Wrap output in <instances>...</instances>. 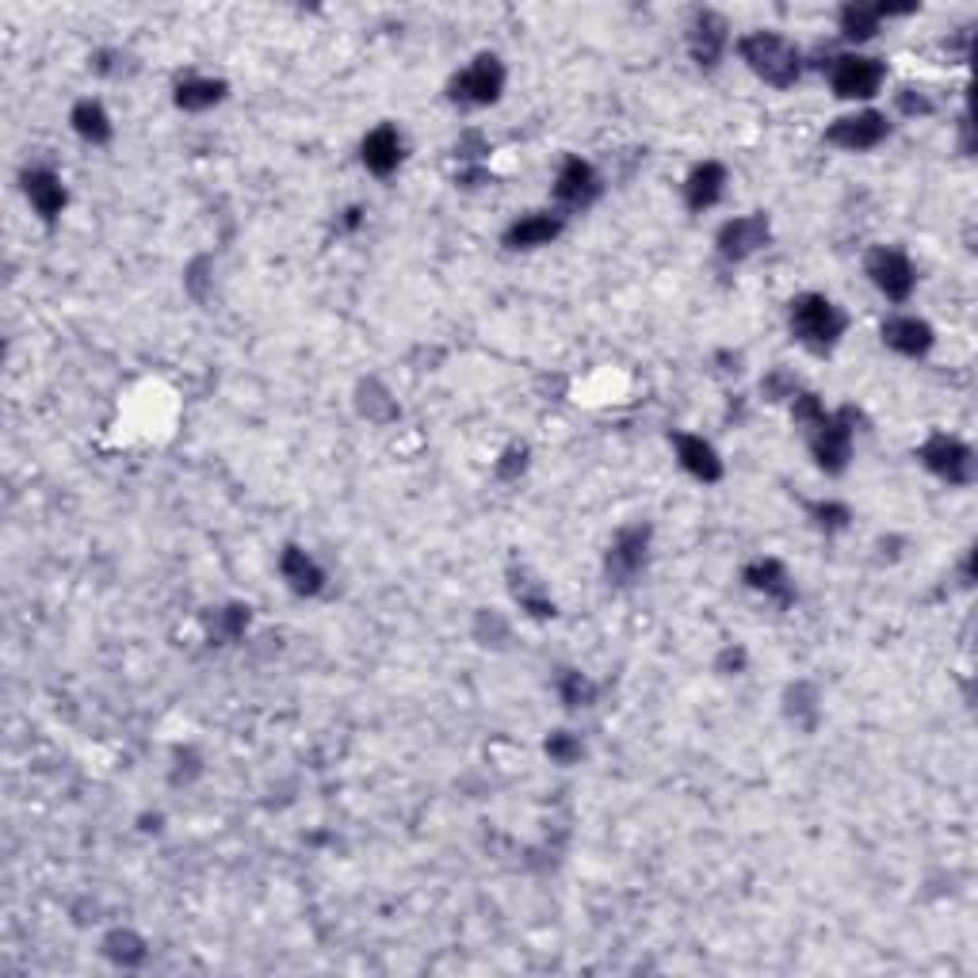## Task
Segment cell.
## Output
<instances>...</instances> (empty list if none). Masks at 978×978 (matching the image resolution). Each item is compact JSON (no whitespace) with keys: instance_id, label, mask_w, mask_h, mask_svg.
<instances>
[{"instance_id":"cell-25","label":"cell","mask_w":978,"mask_h":978,"mask_svg":"<svg viewBox=\"0 0 978 978\" xmlns=\"http://www.w3.org/2000/svg\"><path fill=\"white\" fill-rule=\"evenodd\" d=\"M547 753L558 760V765H574V760L581 757V745H577L570 734H555V737H551V742H547Z\"/></svg>"},{"instance_id":"cell-18","label":"cell","mask_w":978,"mask_h":978,"mask_svg":"<svg viewBox=\"0 0 978 978\" xmlns=\"http://www.w3.org/2000/svg\"><path fill=\"white\" fill-rule=\"evenodd\" d=\"M677 455H680V467H685L688 475L703 478V482H715V478L723 475V463H719L715 447L703 444L700 436H677Z\"/></svg>"},{"instance_id":"cell-10","label":"cell","mask_w":978,"mask_h":978,"mask_svg":"<svg viewBox=\"0 0 978 978\" xmlns=\"http://www.w3.org/2000/svg\"><path fill=\"white\" fill-rule=\"evenodd\" d=\"M646 543H651L646 527H623V532L615 535L612 551H608V574H612L615 581H631V577L646 566Z\"/></svg>"},{"instance_id":"cell-1","label":"cell","mask_w":978,"mask_h":978,"mask_svg":"<svg viewBox=\"0 0 978 978\" xmlns=\"http://www.w3.org/2000/svg\"><path fill=\"white\" fill-rule=\"evenodd\" d=\"M742 58L760 81L776 88H791L799 81V51L783 35L773 31H757V35L742 38Z\"/></svg>"},{"instance_id":"cell-13","label":"cell","mask_w":978,"mask_h":978,"mask_svg":"<svg viewBox=\"0 0 978 978\" xmlns=\"http://www.w3.org/2000/svg\"><path fill=\"white\" fill-rule=\"evenodd\" d=\"M364 165L375 176H390L402 165V134L394 126H379L364 138Z\"/></svg>"},{"instance_id":"cell-20","label":"cell","mask_w":978,"mask_h":978,"mask_svg":"<svg viewBox=\"0 0 978 978\" xmlns=\"http://www.w3.org/2000/svg\"><path fill=\"white\" fill-rule=\"evenodd\" d=\"M745 581H749L757 592H768V597L783 600V604H788V600H791L788 574H783V566H780V563H773V558H765V563H753L749 570H745Z\"/></svg>"},{"instance_id":"cell-2","label":"cell","mask_w":978,"mask_h":978,"mask_svg":"<svg viewBox=\"0 0 978 978\" xmlns=\"http://www.w3.org/2000/svg\"><path fill=\"white\" fill-rule=\"evenodd\" d=\"M791 329L803 344L825 352L830 344H837V336L845 333V318L833 307L825 294H803L791 302Z\"/></svg>"},{"instance_id":"cell-12","label":"cell","mask_w":978,"mask_h":978,"mask_svg":"<svg viewBox=\"0 0 978 978\" xmlns=\"http://www.w3.org/2000/svg\"><path fill=\"white\" fill-rule=\"evenodd\" d=\"M688 46H692V58L700 62V66H715L726 51V23L719 20L715 12H703L700 20L692 23Z\"/></svg>"},{"instance_id":"cell-11","label":"cell","mask_w":978,"mask_h":978,"mask_svg":"<svg viewBox=\"0 0 978 978\" xmlns=\"http://www.w3.org/2000/svg\"><path fill=\"white\" fill-rule=\"evenodd\" d=\"M765 242H768V222L760 219V214H745V219H734L723 226L719 253H723L726 260H745V256L757 253Z\"/></svg>"},{"instance_id":"cell-14","label":"cell","mask_w":978,"mask_h":978,"mask_svg":"<svg viewBox=\"0 0 978 978\" xmlns=\"http://www.w3.org/2000/svg\"><path fill=\"white\" fill-rule=\"evenodd\" d=\"M723 184H726V168L723 165H715V162L700 165L685 184L688 207H692V211H708V207H715L719 196H723Z\"/></svg>"},{"instance_id":"cell-24","label":"cell","mask_w":978,"mask_h":978,"mask_svg":"<svg viewBox=\"0 0 978 978\" xmlns=\"http://www.w3.org/2000/svg\"><path fill=\"white\" fill-rule=\"evenodd\" d=\"M558 692H563V700L570 703V708H589L592 696H597V688H592L589 680L581 677V673L566 669L563 680H558Z\"/></svg>"},{"instance_id":"cell-16","label":"cell","mask_w":978,"mask_h":978,"mask_svg":"<svg viewBox=\"0 0 978 978\" xmlns=\"http://www.w3.org/2000/svg\"><path fill=\"white\" fill-rule=\"evenodd\" d=\"M279 570H284L287 585H291L294 592H302V597H314V592L325 585L322 566H318L314 558H310L307 551H299V547H287L284 551V563H279Z\"/></svg>"},{"instance_id":"cell-4","label":"cell","mask_w":978,"mask_h":978,"mask_svg":"<svg viewBox=\"0 0 978 978\" xmlns=\"http://www.w3.org/2000/svg\"><path fill=\"white\" fill-rule=\"evenodd\" d=\"M868 276L891 302H905L913 291V264L898 248H876L868 256Z\"/></svg>"},{"instance_id":"cell-22","label":"cell","mask_w":978,"mask_h":978,"mask_svg":"<svg viewBox=\"0 0 978 978\" xmlns=\"http://www.w3.org/2000/svg\"><path fill=\"white\" fill-rule=\"evenodd\" d=\"M222 100V85L219 81H184L180 88H176V103L188 111H199V108H211V103Z\"/></svg>"},{"instance_id":"cell-7","label":"cell","mask_w":978,"mask_h":978,"mask_svg":"<svg viewBox=\"0 0 978 978\" xmlns=\"http://www.w3.org/2000/svg\"><path fill=\"white\" fill-rule=\"evenodd\" d=\"M921 463H925L933 475L948 478L952 486L971 482V452H967L959 440L952 436H933L925 447H921Z\"/></svg>"},{"instance_id":"cell-15","label":"cell","mask_w":978,"mask_h":978,"mask_svg":"<svg viewBox=\"0 0 978 978\" xmlns=\"http://www.w3.org/2000/svg\"><path fill=\"white\" fill-rule=\"evenodd\" d=\"M563 230V222L555 214H524L520 222H512L509 234H504V245L512 248H535V245H551Z\"/></svg>"},{"instance_id":"cell-21","label":"cell","mask_w":978,"mask_h":978,"mask_svg":"<svg viewBox=\"0 0 978 978\" xmlns=\"http://www.w3.org/2000/svg\"><path fill=\"white\" fill-rule=\"evenodd\" d=\"M74 126H77V134L88 138V142H108L111 138V123H108V115H103L100 103H81V108L74 111Z\"/></svg>"},{"instance_id":"cell-27","label":"cell","mask_w":978,"mask_h":978,"mask_svg":"<svg viewBox=\"0 0 978 978\" xmlns=\"http://www.w3.org/2000/svg\"><path fill=\"white\" fill-rule=\"evenodd\" d=\"M898 103H902L905 115H913V111H918V115H925V111H929V100H925V96H921V92L913 96V88H905V92L898 96Z\"/></svg>"},{"instance_id":"cell-26","label":"cell","mask_w":978,"mask_h":978,"mask_svg":"<svg viewBox=\"0 0 978 978\" xmlns=\"http://www.w3.org/2000/svg\"><path fill=\"white\" fill-rule=\"evenodd\" d=\"M814 516H818V524H825V527H841L848 520V512L841 509V504H818Z\"/></svg>"},{"instance_id":"cell-5","label":"cell","mask_w":978,"mask_h":978,"mask_svg":"<svg viewBox=\"0 0 978 978\" xmlns=\"http://www.w3.org/2000/svg\"><path fill=\"white\" fill-rule=\"evenodd\" d=\"M879 85H883V66L876 58L848 54L833 66V92L845 96V100H868V96L879 92Z\"/></svg>"},{"instance_id":"cell-9","label":"cell","mask_w":978,"mask_h":978,"mask_svg":"<svg viewBox=\"0 0 978 978\" xmlns=\"http://www.w3.org/2000/svg\"><path fill=\"white\" fill-rule=\"evenodd\" d=\"M825 138H830L833 146H841V149H871V146H879V142L887 138V119L876 115V111L837 119Z\"/></svg>"},{"instance_id":"cell-17","label":"cell","mask_w":978,"mask_h":978,"mask_svg":"<svg viewBox=\"0 0 978 978\" xmlns=\"http://www.w3.org/2000/svg\"><path fill=\"white\" fill-rule=\"evenodd\" d=\"M883 341L891 344L894 352H902V356H921V352H929V344H933V329L918 322V318H891V322L883 325Z\"/></svg>"},{"instance_id":"cell-19","label":"cell","mask_w":978,"mask_h":978,"mask_svg":"<svg viewBox=\"0 0 978 978\" xmlns=\"http://www.w3.org/2000/svg\"><path fill=\"white\" fill-rule=\"evenodd\" d=\"M27 199L35 203V211L43 214V219H54V214H62V207H66V188H62V180L51 173V168H35V173H27Z\"/></svg>"},{"instance_id":"cell-3","label":"cell","mask_w":978,"mask_h":978,"mask_svg":"<svg viewBox=\"0 0 978 978\" xmlns=\"http://www.w3.org/2000/svg\"><path fill=\"white\" fill-rule=\"evenodd\" d=\"M811 452L822 470H841L848 463V452H853V424H848V413L830 416L811 429Z\"/></svg>"},{"instance_id":"cell-6","label":"cell","mask_w":978,"mask_h":978,"mask_svg":"<svg viewBox=\"0 0 978 978\" xmlns=\"http://www.w3.org/2000/svg\"><path fill=\"white\" fill-rule=\"evenodd\" d=\"M501 88H504V69H501V62L497 58H478L475 66L470 69H463L459 77H455V85H452V96L459 103H493L497 96H501Z\"/></svg>"},{"instance_id":"cell-23","label":"cell","mask_w":978,"mask_h":978,"mask_svg":"<svg viewBox=\"0 0 978 978\" xmlns=\"http://www.w3.org/2000/svg\"><path fill=\"white\" fill-rule=\"evenodd\" d=\"M879 8H864V4H848L845 12H841V31H845L848 38H871L879 27Z\"/></svg>"},{"instance_id":"cell-8","label":"cell","mask_w":978,"mask_h":978,"mask_svg":"<svg viewBox=\"0 0 978 978\" xmlns=\"http://www.w3.org/2000/svg\"><path fill=\"white\" fill-rule=\"evenodd\" d=\"M597 196H600V176H597V168H592L589 162H581V157H570V162L558 168L555 199L563 207H574V211H581V207H589Z\"/></svg>"}]
</instances>
